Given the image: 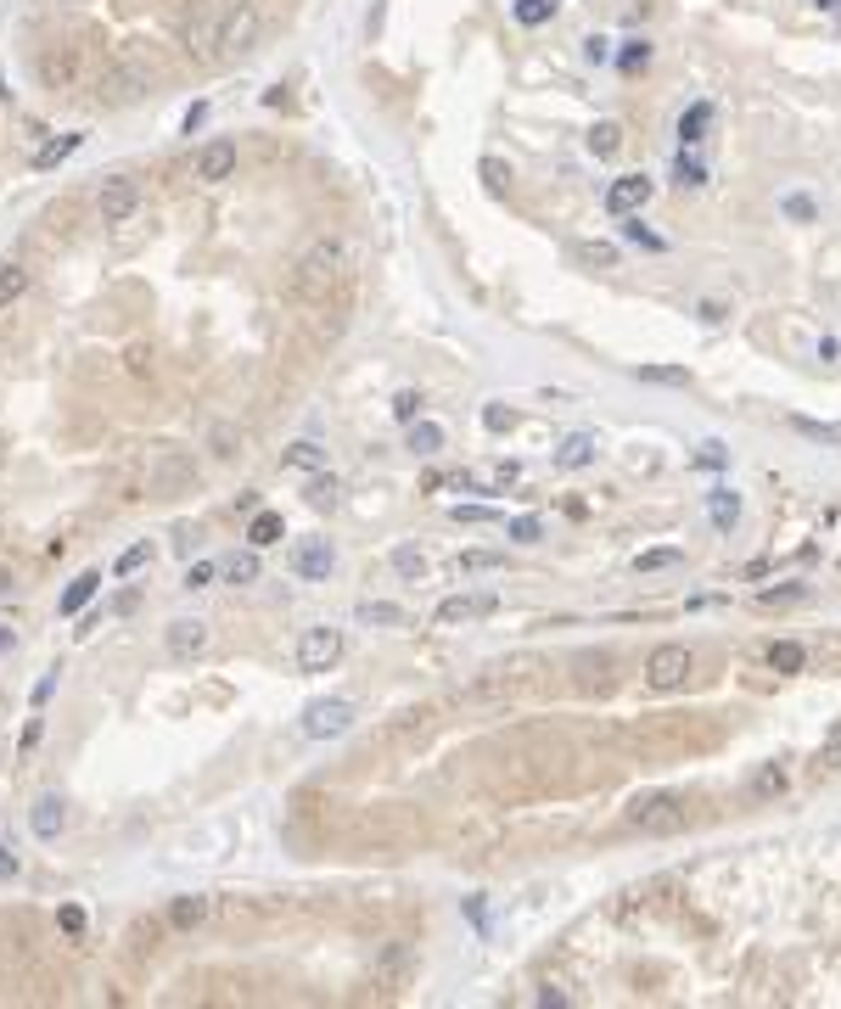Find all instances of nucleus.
Masks as SVG:
<instances>
[{
    "mask_svg": "<svg viewBox=\"0 0 841 1009\" xmlns=\"http://www.w3.org/2000/svg\"><path fill=\"white\" fill-rule=\"evenodd\" d=\"M337 275H343V247H337V242H314L309 253L298 258V298H309V303L331 298Z\"/></svg>",
    "mask_w": 841,
    "mask_h": 1009,
    "instance_id": "f257e3e1",
    "label": "nucleus"
},
{
    "mask_svg": "<svg viewBox=\"0 0 841 1009\" xmlns=\"http://www.w3.org/2000/svg\"><path fill=\"white\" fill-rule=\"evenodd\" d=\"M292 662H298V673H331L343 662V628H331V623L303 628L298 645H292Z\"/></svg>",
    "mask_w": 841,
    "mask_h": 1009,
    "instance_id": "f03ea898",
    "label": "nucleus"
},
{
    "mask_svg": "<svg viewBox=\"0 0 841 1009\" xmlns=\"http://www.w3.org/2000/svg\"><path fill=\"white\" fill-rule=\"evenodd\" d=\"M685 802L679 796H668V791H651V796H640L634 808H628V825L634 830H645V836H679L685 830Z\"/></svg>",
    "mask_w": 841,
    "mask_h": 1009,
    "instance_id": "7ed1b4c3",
    "label": "nucleus"
},
{
    "mask_svg": "<svg viewBox=\"0 0 841 1009\" xmlns=\"http://www.w3.org/2000/svg\"><path fill=\"white\" fill-rule=\"evenodd\" d=\"M258 6L253 0H230L225 6V17L214 23V51H225V57H236V51H247V45L258 40Z\"/></svg>",
    "mask_w": 841,
    "mask_h": 1009,
    "instance_id": "20e7f679",
    "label": "nucleus"
},
{
    "mask_svg": "<svg viewBox=\"0 0 841 1009\" xmlns=\"http://www.w3.org/2000/svg\"><path fill=\"white\" fill-rule=\"evenodd\" d=\"M298 729H303L309 740H337V735H348V729H354V701H343V696L309 701V707H303V718H298Z\"/></svg>",
    "mask_w": 841,
    "mask_h": 1009,
    "instance_id": "39448f33",
    "label": "nucleus"
},
{
    "mask_svg": "<svg viewBox=\"0 0 841 1009\" xmlns=\"http://www.w3.org/2000/svg\"><path fill=\"white\" fill-rule=\"evenodd\" d=\"M96 214H101V225H129V219L141 214V185L129 180V174H113V180H101Z\"/></svg>",
    "mask_w": 841,
    "mask_h": 1009,
    "instance_id": "423d86ee",
    "label": "nucleus"
},
{
    "mask_svg": "<svg viewBox=\"0 0 841 1009\" xmlns=\"http://www.w3.org/2000/svg\"><path fill=\"white\" fill-rule=\"evenodd\" d=\"M690 668H696L690 645H656L651 662H645V684H651V690H679V684L690 679Z\"/></svg>",
    "mask_w": 841,
    "mask_h": 1009,
    "instance_id": "0eeeda50",
    "label": "nucleus"
},
{
    "mask_svg": "<svg viewBox=\"0 0 841 1009\" xmlns=\"http://www.w3.org/2000/svg\"><path fill=\"white\" fill-rule=\"evenodd\" d=\"M286 567H292V578H303V583H326L331 567H337V550H331V539H303V544H292Z\"/></svg>",
    "mask_w": 841,
    "mask_h": 1009,
    "instance_id": "6e6552de",
    "label": "nucleus"
},
{
    "mask_svg": "<svg viewBox=\"0 0 841 1009\" xmlns=\"http://www.w3.org/2000/svg\"><path fill=\"white\" fill-rule=\"evenodd\" d=\"M236 163H242V146L230 141V135H214V141L197 152V169L191 174H197L202 185H225L230 174H236Z\"/></svg>",
    "mask_w": 841,
    "mask_h": 1009,
    "instance_id": "1a4fd4ad",
    "label": "nucleus"
},
{
    "mask_svg": "<svg viewBox=\"0 0 841 1009\" xmlns=\"http://www.w3.org/2000/svg\"><path fill=\"white\" fill-rule=\"evenodd\" d=\"M163 645H169L174 662H197V656H208L214 634H208V623H197V617H174L169 634H163Z\"/></svg>",
    "mask_w": 841,
    "mask_h": 1009,
    "instance_id": "9d476101",
    "label": "nucleus"
},
{
    "mask_svg": "<svg viewBox=\"0 0 841 1009\" xmlns=\"http://www.w3.org/2000/svg\"><path fill=\"white\" fill-rule=\"evenodd\" d=\"M656 180H645V174H617L612 185H606V214L628 219V214H640L645 202H651Z\"/></svg>",
    "mask_w": 841,
    "mask_h": 1009,
    "instance_id": "9b49d317",
    "label": "nucleus"
},
{
    "mask_svg": "<svg viewBox=\"0 0 841 1009\" xmlns=\"http://www.w3.org/2000/svg\"><path fill=\"white\" fill-rule=\"evenodd\" d=\"M146 90H152V79H146V68H135V62H124V68H113L101 79V101H107V107H129V101H141Z\"/></svg>",
    "mask_w": 841,
    "mask_h": 1009,
    "instance_id": "f8f14e48",
    "label": "nucleus"
},
{
    "mask_svg": "<svg viewBox=\"0 0 841 1009\" xmlns=\"http://www.w3.org/2000/svg\"><path fill=\"white\" fill-rule=\"evenodd\" d=\"M494 606H499L494 595H449V600H438L432 623H438V628H455V623H471V617H488Z\"/></svg>",
    "mask_w": 841,
    "mask_h": 1009,
    "instance_id": "ddd939ff",
    "label": "nucleus"
},
{
    "mask_svg": "<svg viewBox=\"0 0 841 1009\" xmlns=\"http://www.w3.org/2000/svg\"><path fill=\"white\" fill-rule=\"evenodd\" d=\"M29 830H34L40 841H57L62 830H68V802H62L57 791H45L40 802L29 808Z\"/></svg>",
    "mask_w": 841,
    "mask_h": 1009,
    "instance_id": "4468645a",
    "label": "nucleus"
},
{
    "mask_svg": "<svg viewBox=\"0 0 841 1009\" xmlns=\"http://www.w3.org/2000/svg\"><path fill=\"white\" fill-rule=\"evenodd\" d=\"M281 466L298 471V477H314V471L331 466V455H326V449H320L314 438H298V443H286V449H281Z\"/></svg>",
    "mask_w": 841,
    "mask_h": 1009,
    "instance_id": "2eb2a0df",
    "label": "nucleus"
},
{
    "mask_svg": "<svg viewBox=\"0 0 841 1009\" xmlns=\"http://www.w3.org/2000/svg\"><path fill=\"white\" fill-rule=\"evenodd\" d=\"M96 589H101V572H79V578L62 589V600H57V617H79L96 600Z\"/></svg>",
    "mask_w": 841,
    "mask_h": 1009,
    "instance_id": "dca6fc26",
    "label": "nucleus"
},
{
    "mask_svg": "<svg viewBox=\"0 0 841 1009\" xmlns=\"http://www.w3.org/2000/svg\"><path fill=\"white\" fill-rule=\"evenodd\" d=\"M29 286H34V270H29V264H0V314L17 309Z\"/></svg>",
    "mask_w": 841,
    "mask_h": 1009,
    "instance_id": "f3484780",
    "label": "nucleus"
},
{
    "mask_svg": "<svg viewBox=\"0 0 841 1009\" xmlns=\"http://www.w3.org/2000/svg\"><path fill=\"white\" fill-rule=\"evenodd\" d=\"M202 920H208V897H202V892H186V897H174V903H169V925H174V931H197Z\"/></svg>",
    "mask_w": 841,
    "mask_h": 1009,
    "instance_id": "a211bd4d",
    "label": "nucleus"
},
{
    "mask_svg": "<svg viewBox=\"0 0 841 1009\" xmlns=\"http://www.w3.org/2000/svg\"><path fill=\"white\" fill-rule=\"evenodd\" d=\"M707 129H713V101H690L679 113V141L696 146V141H707Z\"/></svg>",
    "mask_w": 841,
    "mask_h": 1009,
    "instance_id": "6ab92c4d",
    "label": "nucleus"
},
{
    "mask_svg": "<svg viewBox=\"0 0 841 1009\" xmlns=\"http://www.w3.org/2000/svg\"><path fill=\"white\" fill-rule=\"evenodd\" d=\"M791 791V774H785L780 763H763L752 774V802H774V796H785Z\"/></svg>",
    "mask_w": 841,
    "mask_h": 1009,
    "instance_id": "aec40b11",
    "label": "nucleus"
},
{
    "mask_svg": "<svg viewBox=\"0 0 841 1009\" xmlns=\"http://www.w3.org/2000/svg\"><path fill=\"white\" fill-rule=\"evenodd\" d=\"M584 146H589L595 157H617V152H623V124H612V118H600V124H589Z\"/></svg>",
    "mask_w": 841,
    "mask_h": 1009,
    "instance_id": "412c9836",
    "label": "nucleus"
},
{
    "mask_svg": "<svg viewBox=\"0 0 841 1009\" xmlns=\"http://www.w3.org/2000/svg\"><path fill=\"white\" fill-rule=\"evenodd\" d=\"M589 460H595V438H589V432H572V438L556 449V466L561 471H584Z\"/></svg>",
    "mask_w": 841,
    "mask_h": 1009,
    "instance_id": "4be33fe9",
    "label": "nucleus"
},
{
    "mask_svg": "<svg viewBox=\"0 0 841 1009\" xmlns=\"http://www.w3.org/2000/svg\"><path fill=\"white\" fill-rule=\"evenodd\" d=\"M354 617H359V623H371V628H399L404 623V612L393 606V600H359Z\"/></svg>",
    "mask_w": 841,
    "mask_h": 1009,
    "instance_id": "5701e85b",
    "label": "nucleus"
},
{
    "mask_svg": "<svg viewBox=\"0 0 841 1009\" xmlns=\"http://www.w3.org/2000/svg\"><path fill=\"white\" fill-rule=\"evenodd\" d=\"M79 146H85V135H57V141H45L40 152H34V169H40V174H45V169H57L62 157H73Z\"/></svg>",
    "mask_w": 841,
    "mask_h": 1009,
    "instance_id": "b1692460",
    "label": "nucleus"
},
{
    "mask_svg": "<svg viewBox=\"0 0 841 1009\" xmlns=\"http://www.w3.org/2000/svg\"><path fill=\"white\" fill-rule=\"evenodd\" d=\"M393 572H399V578H410V583H421V578L432 572V561H427V550L399 544V550H393Z\"/></svg>",
    "mask_w": 841,
    "mask_h": 1009,
    "instance_id": "393cba45",
    "label": "nucleus"
},
{
    "mask_svg": "<svg viewBox=\"0 0 841 1009\" xmlns=\"http://www.w3.org/2000/svg\"><path fill=\"white\" fill-rule=\"evenodd\" d=\"M281 516H275V511H253V527H247V544H253V550H270V544L275 539H281Z\"/></svg>",
    "mask_w": 841,
    "mask_h": 1009,
    "instance_id": "a878e982",
    "label": "nucleus"
},
{
    "mask_svg": "<svg viewBox=\"0 0 841 1009\" xmlns=\"http://www.w3.org/2000/svg\"><path fill=\"white\" fill-rule=\"evenodd\" d=\"M791 427H797L808 443H836V449H841V421H813V415H791Z\"/></svg>",
    "mask_w": 841,
    "mask_h": 1009,
    "instance_id": "bb28decb",
    "label": "nucleus"
},
{
    "mask_svg": "<svg viewBox=\"0 0 841 1009\" xmlns=\"http://www.w3.org/2000/svg\"><path fill=\"white\" fill-rule=\"evenodd\" d=\"M802 662H808V651H802L797 640H774L769 645V668L774 673H802Z\"/></svg>",
    "mask_w": 841,
    "mask_h": 1009,
    "instance_id": "cd10ccee",
    "label": "nucleus"
},
{
    "mask_svg": "<svg viewBox=\"0 0 841 1009\" xmlns=\"http://www.w3.org/2000/svg\"><path fill=\"white\" fill-rule=\"evenodd\" d=\"M556 6H561V0H516L511 12H516V23H522V29H544V23L556 17Z\"/></svg>",
    "mask_w": 841,
    "mask_h": 1009,
    "instance_id": "c85d7f7f",
    "label": "nucleus"
},
{
    "mask_svg": "<svg viewBox=\"0 0 841 1009\" xmlns=\"http://www.w3.org/2000/svg\"><path fill=\"white\" fill-rule=\"evenodd\" d=\"M572 253H578L584 270H617V247L612 242H578Z\"/></svg>",
    "mask_w": 841,
    "mask_h": 1009,
    "instance_id": "c756f323",
    "label": "nucleus"
},
{
    "mask_svg": "<svg viewBox=\"0 0 841 1009\" xmlns=\"http://www.w3.org/2000/svg\"><path fill=\"white\" fill-rule=\"evenodd\" d=\"M337 499H343V483L326 477V471H314V477H309V505H314V511H331Z\"/></svg>",
    "mask_w": 841,
    "mask_h": 1009,
    "instance_id": "7c9ffc66",
    "label": "nucleus"
},
{
    "mask_svg": "<svg viewBox=\"0 0 841 1009\" xmlns=\"http://www.w3.org/2000/svg\"><path fill=\"white\" fill-rule=\"evenodd\" d=\"M679 561H685L679 544H662V550H640V555H634V567H640V572H668V567H679Z\"/></svg>",
    "mask_w": 841,
    "mask_h": 1009,
    "instance_id": "2f4dec72",
    "label": "nucleus"
},
{
    "mask_svg": "<svg viewBox=\"0 0 841 1009\" xmlns=\"http://www.w3.org/2000/svg\"><path fill=\"white\" fill-rule=\"evenodd\" d=\"M410 449H415V455H438V449H443V427H438V421H410Z\"/></svg>",
    "mask_w": 841,
    "mask_h": 1009,
    "instance_id": "473e14b6",
    "label": "nucleus"
},
{
    "mask_svg": "<svg viewBox=\"0 0 841 1009\" xmlns=\"http://www.w3.org/2000/svg\"><path fill=\"white\" fill-rule=\"evenodd\" d=\"M219 572H225L230 583H242V589H247V583H258V572H264V567H258V550H247V555H230Z\"/></svg>",
    "mask_w": 841,
    "mask_h": 1009,
    "instance_id": "72a5a7b5",
    "label": "nucleus"
},
{
    "mask_svg": "<svg viewBox=\"0 0 841 1009\" xmlns=\"http://www.w3.org/2000/svg\"><path fill=\"white\" fill-rule=\"evenodd\" d=\"M634 376H640V382H662V387H690V370L685 365H640Z\"/></svg>",
    "mask_w": 841,
    "mask_h": 1009,
    "instance_id": "f704fd0d",
    "label": "nucleus"
},
{
    "mask_svg": "<svg viewBox=\"0 0 841 1009\" xmlns=\"http://www.w3.org/2000/svg\"><path fill=\"white\" fill-rule=\"evenodd\" d=\"M455 567L466 572V578H471V572H499V567H505V555H499V550H466Z\"/></svg>",
    "mask_w": 841,
    "mask_h": 1009,
    "instance_id": "c9c22d12",
    "label": "nucleus"
},
{
    "mask_svg": "<svg viewBox=\"0 0 841 1009\" xmlns=\"http://www.w3.org/2000/svg\"><path fill=\"white\" fill-rule=\"evenodd\" d=\"M421 404H427V398L415 393V387H404V393H393V404H387V410H393V421H404V427H410V421H421Z\"/></svg>",
    "mask_w": 841,
    "mask_h": 1009,
    "instance_id": "e433bc0d",
    "label": "nucleus"
},
{
    "mask_svg": "<svg viewBox=\"0 0 841 1009\" xmlns=\"http://www.w3.org/2000/svg\"><path fill=\"white\" fill-rule=\"evenodd\" d=\"M146 561H152V544H129V550L113 561V578H135V572H141Z\"/></svg>",
    "mask_w": 841,
    "mask_h": 1009,
    "instance_id": "4c0bfd02",
    "label": "nucleus"
},
{
    "mask_svg": "<svg viewBox=\"0 0 841 1009\" xmlns=\"http://www.w3.org/2000/svg\"><path fill=\"white\" fill-rule=\"evenodd\" d=\"M617 68H623V73H640V68H651V40H628L623 51H617Z\"/></svg>",
    "mask_w": 841,
    "mask_h": 1009,
    "instance_id": "58836bf2",
    "label": "nucleus"
},
{
    "mask_svg": "<svg viewBox=\"0 0 841 1009\" xmlns=\"http://www.w3.org/2000/svg\"><path fill=\"white\" fill-rule=\"evenodd\" d=\"M477 174H483V185H488V191H505V185L516 180L505 157H483V163H477Z\"/></svg>",
    "mask_w": 841,
    "mask_h": 1009,
    "instance_id": "ea45409f",
    "label": "nucleus"
},
{
    "mask_svg": "<svg viewBox=\"0 0 841 1009\" xmlns=\"http://www.w3.org/2000/svg\"><path fill=\"white\" fill-rule=\"evenodd\" d=\"M410 965V948L404 942H387V953H382V965H376V981H399V970Z\"/></svg>",
    "mask_w": 841,
    "mask_h": 1009,
    "instance_id": "a19ab883",
    "label": "nucleus"
},
{
    "mask_svg": "<svg viewBox=\"0 0 841 1009\" xmlns=\"http://www.w3.org/2000/svg\"><path fill=\"white\" fill-rule=\"evenodd\" d=\"M673 180L685 185V191H701V185H707V169H701L690 152H679V163H673Z\"/></svg>",
    "mask_w": 841,
    "mask_h": 1009,
    "instance_id": "79ce46f5",
    "label": "nucleus"
},
{
    "mask_svg": "<svg viewBox=\"0 0 841 1009\" xmlns=\"http://www.w3.org/2000/svg\"><path fill=\"white\" fill-rule=\"evenodd\" d=\"M802 595H808V583H780V589H763L757 606H769V612H774V606H797Z\"/></svg>",
    "mask_w": 841,
    "mask_h": 1009,
    "instance_id": "37998d69",
    "label": "nucleus"
},
{
    "mask_svg": "<svg viewBox=\"0 0 841 1009\" xmlns=\"http://www.w3.org/2000/svg\"><path fill=\"white\" fill-rule=\"evenodd\" d=\"M735 516H741V499L729 494V488H718V494H713V522L729 533V527H735Z\"/></svg>",
    "mask_w": 841,
    "mask_h": 1009,
    "instance_id": "c03bdc74",
    "label": "nucleus"
},
{
    "mask_svg": "<svg viewBox=\"0 0 841 1009\" xmlns=\"http://www.w3.org/2000/svg\"><path fill=\"white\" fill-rule=\"evenodd\" d=\"M505 527H511L516 544H539V539H544V522H539V516H511Z\"/></svg>",
    "mask_w": 841,
    "mask_h": 1009,
    "instance_id": "a18cd8bd",
    "label": "nucleus"
},
{
    "mask_svg": "<svg viewBox=\"0 0 841 1009\" xmlns=\"http://www.w3.org/2000/svg\"><path fill=\"white\" fill-rule=\"evenodd\" d=\"M214 578H219V567H214V561H191V567H186V578H180V589H208Z\"/></svg>",
    "mask_w": 841,
    "mask_h": 1009,
    "instance_id": "49530a36",
    "label": "nucleus"
},
{
    "mask_svg": "<svg viewBox=\"0 0 841 1009\" xmlns=\"http://www.w3.org/2000/svg\"><path fill=\"white\" fill-rule=\"evenodd\" d=\"M623 230H628V242L651 247V253H662V247H668V242H662V236H656V230H645V225H640V219H634V214H628V225H623Z\"/></svg>",
    "mask_w": 841,
    "mask_h": 1009,
    "instance_id": "de8ad7c7",
    "label": "nucleus"
},
{
    "mask_svg": "<svg viewBox=\"0 0 841 1009\" xmlns=\"http://www.w3.org/2000/svg\"><path fill=\"white\" fill-rule=\"evenodd\" d=\"M57 925L68 931V937H79V931H85V909H79V903H62V909H57Z\"/></svg>",
    "mask_w": 841,
    "mask_h": 1009,
    "instance_id": "09e8293b",
    "label": "nucleus"
},
{
    "mask_svg": "<svg viewBox=\"0 0 841 1009\" xmlns=\"http://www.w3.org/2000/svg\"><path fill=\"white\" fill-rule=\"evenodd\" d=\"M202 124H208V101H191L186 118H180V135H197Z\"/></svg>",
    "mask_w": 841,
    "mask_h": 1009,
    "instance_id": "8fccbe9b",
    "label": "nucleus"
},
{
    "mask_svg": "<svg viewBox=\"0 0 841 1009\" xmlns=\"http://www.w3.org/2000/svg\"><path fill=\"white\" fill-rule=\"evenodd\" d=\"M511 421H516V415L505 410V404H488V410H483V427L488 432H511Z\"/></svg>",
    "mask_w": 841,
    "mask_h": 1009,
    "instance_id": "3c124183",
    "label": "nucleus"
},
{
    "mask_svg": "<svg viewBox=\"0 0 841 1009\" xmlns=\"http://www.w3.org/2000/svg\"><path fill=\"white\" fill-rule=\"evenodd\" d=\"M819 774H841V735L830 740L825 752H819Z\"/></svg>",
    "mask_w": 841,
    "mask_h": 1009,
    "instance_id": "603ef678",
    "label": "nucleus"
},
{
    "mask_svg": "<svg viewBox=\"0 0 841 1009\" xmlns=\"http://www.w3.org/2000/svg\"><path fill=\"white\" fill-rule=\"evenodd\" d=\"M584 57H589V62H606V57H612V40H606V34H589V40H584Z\"/></svg>",
    "mask_w": 841,
    "mask_h": 1009,
    "instance_id": "864d4df0",
    "label": "nucleus"
},
{
    "mask_svg": "<svg viewBox=\"0 0 841 1009\" xmlns=\"http://www.w3.org/2000/svg\"><path fill=\"white\" fill-rule=\"evenodd\" d=\"M785 214H791V219H802V225H808V219L819 214V208H813L808 197H785Z\"/></svg>",
    "mask_w": 841,
    "mask_h": 1009,
    "instance_id": "5fc2aeb1",
    "label": "nucleus"
},
{
    "mask_svg": "<svg viewBox=\"0 0 841 1009\" xmlns=\"http://www.w3.org/2000/svg\"><path fill=\"white\" fill-rule=\"evenodd\" d=\"M460 522H494V511H488V505H460Z\"/></svg>",
    "mask_w": 841,
    "mask_h": 1009,
    "instance_id": "6e6d98bb",
    "label": "nucleus"
},
{
    "mask_svg": "<svg viewBox=\"0 0 841 1009\" xmlns=\"http://www.w3.org/2000/svg\"><path fill=\"white\" fill-rule=\"evenodd\" d=\"M51 690H57V673H45V679L34 684V707H45V701H51Z\"/></svg>",
    "mask_w": 841,
    "mask_h": 1009,
    "instance_id": "4d7b16f0",
    "label": "nucleus"
},
{
    "mask_svg": "<svg viewBox=\"0 0 841 1009\" xmlns=\"http://www.w3.org/2000/svg\"><path fill=\"white\" fill-rule=\"evenodd\" d=\"M0 881H17V853L12 847H0Z\"/></svg>",
    "mask_w": 841,
    "mask_h": 1009,
    "instance_id": "13d9d810",
    "label": "nucleus"
},
{
    "mask_svg": "<svg viewBox=\"0 0 841 1009\" xmlns=\"http://www.w3.org/2000/svg\"><path fill=\"white\" fill-rule=\"evenodd\" d=\"M701 466H724V443H707V449H701Z\"/></svg>",
    "mask_w": 841,
    "mask_h": 1009,
    "instance_id": "bf43d9fd",
    "label": "nucleus"
},
{
    "mask_svg": "<svg viewBox=\"0 0 841 1009\" xmlns=\"http://www.w3.org/2000/svg\"><path fill=\"white\" fill-rule=\"evenodd\" d=\"M696 314H701V320H724V303L707 298V303H696Z\"/></svg>",
    "mask_w": 841,
    "mask_h": 1009,
    "instance_id": "052dcab7",
    "label": "nucleus"
},
{
    "mask_svg": "<svg viewBox=\"0 0 841 1009\" xmlns=\"http://www.w3.org/2000/svg\"><path fill=\"white\" fill-rule=\"evenodd\" d=\"M819 6H836V0H819Z\"/></svg>",
    "mask_w": 841,
    "mask_h": 1009,
    "instance_id": "680f3d73",
    "label": "nucleus"
}]
</instances>
